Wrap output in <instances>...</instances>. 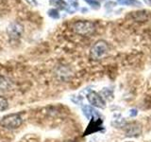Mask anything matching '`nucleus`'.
I'll return each mask as SVG.
<instances>
[{"label":"nucleus","instance_id":"11","mask_svg":"<svg viewBox=\"0 0 151 142\" xmlns=\"http://www.w3.org/2000/svg\"><path fill=\"white\" fill-rule=\"evenodd\" d=\"M51 3L53 4L55 7L59 8L60 9H66L68 7L67 4H66L63 0H51Z\"/></svg>","mask_w":151,"mask_h":142},{"label":"nucleus","instance_id":"4","mask_svg":"<svg viewBox=\"0 0 151 142\" xmlns=\"http://www.w3.org/2000/svg\"><path fill=\"white\" fill-rule=\"evenodd\" d=\"M87 99L90 102V104H92L93 106L97 107V108H105L106 104L105 101L102 99V97L98 93L91 91L87 95Z\"/></svg>","mask_w":151,"mask_h":142},{"label":"nucleus","instance_id":"9","mask_svg":"<svg viewBox=\"0 0 151 142\" xmlns=\"http://www.w3.org/2000/svg\"><path fill=\"white\" fill-rule=\"evenodd\" d=\"M82 111H83V114L86 116L87 118H91L92 117H99V114L96 110H94L93 108H92L91 106H88V105L83 106L82 107Z\"/></svg>","mask_w":151,"mask_h":142},{"label":"nucleus","instance_id":"6","mask_svg":"<svg viewBox=\"0 0 151 142\" xmlns=\"http://www.w3.org/2000/svg\"><path fill=\"white\" fill-rule=\"evenodd\" d=\"M101 127H102V120L100 118L92 117L91 122H90V124L88 125V128L86 129V131L84 132V135H87L92 134V133L101 130Z\"/></svg>","mask_w":151,"mask_h":142},{"label":"nucleus","instance_id":"7","mask_svg":"<svg viewBox=\"0 0 151 142\" xmlns=\"http://www.w3.org/2000/svg\"><path fill=\"white\" fill-rule=\"evenodd\" d=\"M141 133H142V126L138 122L129 123L126 127L127 136H138Z\"/></svg>","mask_w":151,"mask_h":142},{"label":"nucleus","instance_id":"2","mask_svg":"<svg viewBox=\"0 0 151 142\" xmlns=\"http://www.w3.org/2000/svg\"><path fill=\"white\" fill-rule=\"evenodd\" d=\"M73 30L78 35L82 36H88L94 31L96 27L93 22L82 20V21H77L73 24Z\"/></svg>","mask_w":151,"mask_h":142},{"label":"nucleus","instance_id":"5","mask_svg":"<svg viewBox=\"0 0 151 142\" xmlns=\"http://www.w3.org/2000/svg\"><path fill=\"white\" fill-rule=\"evenodd\" d=\"M8 33L11 39L17 40L21 37L22 33H23V27L21 24H19L17 22H14L11 24L8 28Z\"/></svg>","mask_w":151,"mask_h":142},{"label":"nucleus","instance_id":"16","mask_svg":"<svg viewBox=\"0 0 151 142\" xmlns=\"http://www.w3.org/2000/svg\"><path fill=\"white\" fill-rule=\"evenodd\" d=\"M144 1L147 5H149V6H151V0H144Z\"/></svg>","mask_w":151,"mask_h":142},{"label":"nucleus","instance_id":"1","mask_svg":"<svg viewBox=\"0 0 151 142\" xmlns=\"http://www.w3.org/2000/svg\"><path fill=\"white\" fill-rule=\"evenodd\" d=\"M109 52V45L108 43L100 40L97 41L96 44H94L91 51H90V57H91L92 60H101L105 57Z\"/></svg>","mask_w":151,"mask_h":142},{"label":"nucleus","instance_id":"14","mask_svg":"<svg viewBox=\"0 0 151 142\" xmlns=\"http://www.w3.org/2000/svg\"><path fill=\"white\" fill-rule=\"evenodd\" d=\"M48 15L52 18H54V19H58L60 17V14L58 12V11L55 9H49V12H48Z\"/></svg>","mask_w":151,"mask_h":142},{"label":"nucleus","instance_id":"10","mask_svg":"<svg viewBox=\"0 0 151 142\" xmlns=\"http://www.w3.org/2000/svg\"><path fill=\"white\" fill-rule=\"evenodd\" d=\"M117 3L120 5H126L130 7H141L142 3L139 0H117Z\"/></svg>","mask_w":151,"mask_h":142},{"label":"nucleus","instance_id":"8","mask_svg":"<svg viewBox=\"0 0 151 142\" xmlns=\"http://www.w3.org/2000/svg\"><path fill=\"white\" fill-rule=\"evenodd\" d=\"M12 88V83L8 78L0 75V91H8Z\"/></svg>","mask_w":151,"mask_h":142},{"label":"nucleus","instance_id":"12","mask_svg":"<svg viewBox=\"0 0 151 142\" xmlns=\"http://www.w3.org/2000/svg\"><path fill=\"white\" fill-rule=\"evenodd\" d=\"M9 107V102L4 97L0 96V112L7 110Z\"/></svg>","mask_w":151,"mask_h":142},{"label":"nucleus","instance_id":"3","mask_svg":"<svg viewBox=\"0 0 151 142\" xmlns=\"http://www.w3.org/2000/svg\"><path fill=\"white\" fill-rule=\"evenodd\" d=\"M22 123L23 120L19 114H9L1 120L0 125L6 129L15 130L22 125Z\"/></svg>","mask_w":151,"mask_h":142},{"label":"nucleus","instance_id":"13","mask_svg":"<svg viewBox=\"0 0 151 142\" xmlns=\"http://www.w3.org/2000/svg\"><path fill=\"white\" fill-rule=\"evenodd\" d=\"M85 2H87L90 6H92L94 9H98L100 7V3H99L97 0H84Z\"/></svg>","mask_w":151,"mask_h":142},{"label":"nucleus","instance_id":"15","mask_svg":"<svg viewBox=\"0 0 151 142\" xmlns=\"http://www.w3.org/2000/svg\"><path fill=\"white\" fill-rule=\"evenodd\" d=\"M69 1H70V3H71L72 6H74V7L78 6V0H69Z\"/></svg>","mask_w":151,"mask_h":142}]
</instances>
